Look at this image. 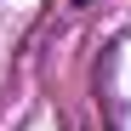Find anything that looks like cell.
Returning <instances> with one entry per match:
<instances>
[{
  "mask_svg": "<svg viewBox=\"0 0 131 131\" xmlns=\"http://www.w3.org/2000/svg\"><path fill=\"white\" fill-rule=\"evenodd\" d=\"M74 6H91V0H74Z\"/></svg>",
  "mask_w": 131,
  "mask_h": 131,
  "instance_id": "obj_1",
  "label": "cell"
}]
</instances>
